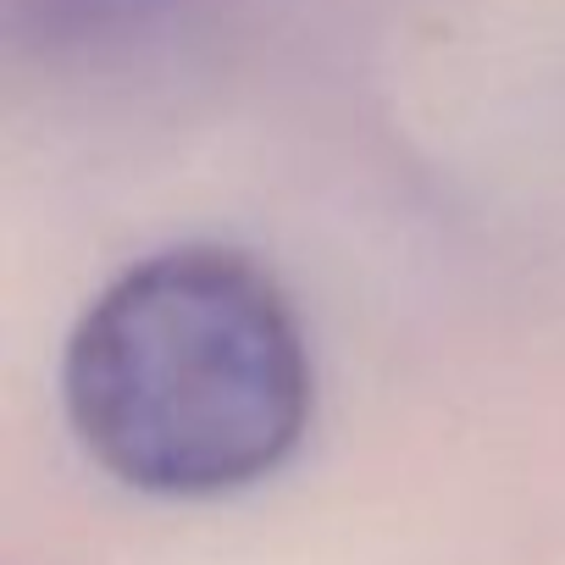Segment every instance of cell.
<instances>
[{"mask_svg": "<svg viewBox=\"0 0 565 565\" xmlns=\"http://www.w3.org/2000/svg\"><path fill=\"white\" fill-rule=\"evenodd\" d=\"M178 0H12V18L40 45H84L106 34H128L161 18Z\"/></svg>", "mask_w": 565, "mask_h": 565, "instance_id": "cell-2", "label": "cell"}, {"mask_svg": "<svg viewBox=\"0 0 565 565\" xmlns=\"http://www.w3.org/2000/svg\"><path fill=\"white\" fill-rule=\"evenodd\" d=\"M311 350L271 271L222 244L134 260L62 355V405L100 471L161 499L271 477L306 438Z\"/></svg>", "mask_w": 565, "mask_h": 565, "instance_id": "cell-1", "label": "cell"}]
</instances>
